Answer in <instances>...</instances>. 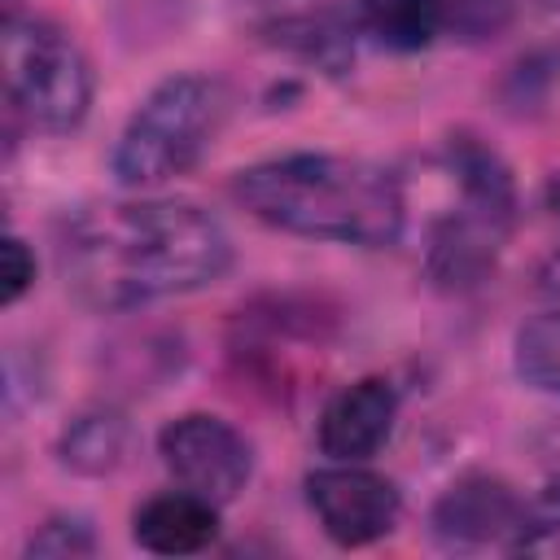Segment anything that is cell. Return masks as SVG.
Returning <instances> with one entry per match:
<instances>
[{"instance_id": "cell-6", "label": "cell", "mask_w": 560, "mask_h": 560, "mask_svg": "<svg viewBox=\"0 0 560 560\" xmlns=\"http://www.w3.org/2000/svg\"><path fill=\"white\" fill-rule=\"evenodd\" d=\"M158 455L184 490H197L219 508L232 503L254 472V451L245 433L210 411H188L166 420L158 433Z\"/></svg>"}, {"instance_id": "cell-1", "label": "cell", "mask_w": 560, "mask_h": 560, "mask_svg": "<svg viewBox=\"0 0 560 560\" xmlns=\"http://www.w3.org/2000/svg\"><path fill=\"white\" fill-rule=\"evenodd\" d=\"M228 267L232 236L223 223L175 197L88 206L57 232V276L66 293L101 315L206 289L223 280Z\"/></svg>"}, {"instance_id": "cell-13", "label": "cell", "mask_w": 560, "mask_h": 560, "mask_svg": "<svg viewBox=\"0 0 560 560\" xmlns=\"http://www.w3.org/2000/svg\"><path fill=\"white\" fill-rule=\"evenodd\" d=\"M262 35H267V44L284 48V52H293V57H302V61L328 70V74H341V70L350 66V57H354V35H359V26H354V18L341 22V18H332V13H302V18L267 22Z\"/></svg>"}, {"instance_id": "cell-16", "label": "cell", "mask_w": 560, "mask_h": 560, "mask_svg": "<svg viewBox=\"0 0 560 560\" xmlns=\"http://www.w3.org/2000/svg\"><path fill=\"white\" fill-rule=\"evenodd\" d=\"M92 551H96V534L83 516H52L26 538V556L70 560V556H92Z\"/></svg>"}, {"instance_id": "cell-12", "label": "cell", "mask_w": 560, "mask_h": 560, "mask_svg": "<svg viewBox=\"0 0 560 560\" xmlns=\"http://www.w3.org/2000/svg\"><path fill=\"white\" fill-rule=\"evenodd\" d=\"M127 442H131V429L122 420V411L114 407H92V411H79L61 438H57V459L70 468V472H83V477H105L122 464L127 455Z\"/></svg>"}, {"instance_id": "cell-11", "label": "cell", "mask_w": 560, "mask_h": 560, "mask_svg": "<svg viewBox=\"0 0 560 560\" xmlns=\"http://www.w3.org/2000/svg\"><path fill=\"white\" fill-rule=\"evenodd\" d=\"M455 0H354L359 35H372L389 52H420L451 26Z\"/></svg>"}, {"instance_id": "cell-19", "label": "cell", "mask_w": 560, "mask_h": 560, "mask_svg": "<svg viewBox=\"0 0 560 560\" xmlns=\"http://www.w3.org/2000/svg\"><path fill=\"white\" fill-rule=\"evenodd\" d=\"M542 4H547V9H556V13H560V0H542Z\"/></svg>"}, {"instance_id": "cell-10", "label": "cell", "mask_w": 560, "mask_h": 560, "mask_svg": "<svg viewBox=\"0 0 560 560\" xmlns=\"http://www.w3.org/2000/svg\"><path fill=\"white\" fill-rule=\"evenodd\" d=\"M131 538L153 556H197L219 538V503L197 490H162L136 508Z\"/></svg>"}, {"instance_id": "cell-15", "label": "cell", "mask_w": 560, "mask_h": 560, "mask_svg": "<svg viewBox=\"0 0 560 560\" xmlns=\"http://www.w3.org/2000/svg\"><path fill=\"white\" fill-rule=\"evenodd\" d=\"M512 556H538L560 560V490H547L529 503H521V516L503 542Z\"/></svg>"}, {"instance_id": "cell-9", "label": "cell", "mask_w": 560, "mask_h": 560, "mask_svg": "<svg viewBox=\"0 0 560 560\" xmlns=\"http://www.w3.org/2000/svg\"><path fill=\"white\" fill-rule=\"evenodd\" d=\"M394 420H398V389L385 376H359L324 402L315 442L337 464H363L389 442Z\"/></svg>"}, {"instance_id": "cell-18", "label": "cell", "mask_w": 560, "mask_h": 560, "mask_svg": "<svg viewBox=\"0 0 560 560\" xmlns=\"http://www.w3.org/2000/svg\"><path fill=\"white\" fill-rule=\"evenodd\" d=\"M538 280H542V289H547V293H560V249H556V254L542 262Z\"/></svg>"}, {"instance_id": "cell-17", "label": "cell", "mask_w": 560, "mask_h": 560, "mask_svg": "<svg viewBox=\"0 0 560 560\" xmlns=\"http://www.w3.org/2000/svg\"><path fill=\"white\" fill-rule=\"evenodd\" d=\"M0 262H4V284H0V302L4 306H13L26 289H31V280H35V254L26 249V241L22 236H4V245H0Z\"/></svg>"}, {"instance_id": "cell-8", "label": "cell", "mask_w": 560, "mask_h": 560, "mask_svg": "<svg viewBox=\"0 0 560 560\" xmlns=\"http://www.w3.org/2000/svg\"><path fill=\"white\" fill-rule=\"evenodd\" d=\"M516 516H521V499L512 494L508 481L468 472L438 494L429 512V534L446 551H477L490 542H508Z\"/></svg>"}, {"instance_id": "cell-5", "label": "cell", "mask_w": 560, "mask_h": 560, "mask_svg": "<svg viewBox=\"0 0 560 560\" xmlns=\"http://www.w3.org/2000/svg\"><path fill=\"white\" fill-rule=\"evenodd\" d=\"M0 66L9 105L39 131H74L92 105V66L83 48L48 18L9 13L0 26Z\"/></svg>"}, {"instance_id": "cell-3", "label": "cell", "mask_w": 560, "mask_h": 560, "mask_svg": "<svg viewBox=\"0 0 560 560\" xmlns=\"http://www.w3.org/2000/svg\"><path fill=\"white\" fill-rule=\"evenodd\" d=\"M223 122V88L210 74L162 79L122 122L109 171L122 188H153L184 175Z\"/></svg>"}, {"instance_id": "cell-2", "label": "cell", "mask_w": 560, "mask_h": 560, "mask_svg": "<svg viewBox=\"0 0 560 560\" xmlns=\"http://www.w3.org/2000/svg\"><path fill=\"white\" fill-rule=\"evenodd\" d=\"M232 201L289 236L385 249L402 236L407 201L394 171L341 153H284L236 171Z\"/></svg>"}, {"instance_id": "cell-7", "label": "cell", "mask_w": 560, "mask_h": 560, "mask_svg": "<svg viewBox=\"0 0 560 560\" xmlns=\"http://www.w3.org/2000/svg\"><path fill=\"white\" fill-rule=\"evenodd\" d=\"M306 503L319 516L324 534L341 547H363L385 538L398 525L402 499L389 477L363 464H337L306 477Z\"/></svg>"}, {"instance_id": "cell-14", "label": "cell", "mask_w": 560, "mask_h": 560, "mask_svg": "<svg viewBox=\"0 0 560 560\" xmlns=\"http://www.w3.org/2000/svg\"><path fill=\"white\" fill-rule=\"evenodd\" d=\"M512 363L525 385L542 394H560V311H542L516 328Z\"/></svg>"}, {"instance_id": "cell-4", "label": "cell", "mask_w": 560, "mask_h": 560, "mask_svg": "<svg viewBox=\"0 0 560 560\" xmlns=\"http://www.w3.org/2000/svg\"><path fill=\"white\" fill-rule=\"evenodd\" d=\"M451 175H455L459 201L429 241V276L446 289H468L494 267L512 232L516 188L499 153L468 136L451 144Z\"/></svg>"}]
</instances>
